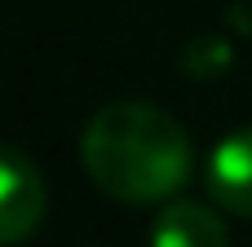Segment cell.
I'll use <instances>...</instances> for the list:
<instances>
[{"label": "cell", "instance_id": "cell-1", "mask_svg": "<svg viewBox=\"0 0 252 247\" xmlns=\"http://www.w3.org/2000/svg\"><path fill=\"white\" fill-rule=\"evenodd\" d=\"M93 186L120 203H168L195 172L190 133L151 102L102 106L80 137Z\"/></svg>", "mask_w": 252, "mask_h": 247}, {"label": "cell", "instance_id": "cell-2", "mask_svg": "<svg viewBox=\"0 0 252 247\" xmlns=\"http://www.w3.org/2000/svg\"><path fill=\"white\" fill-rule=\"evenodd\" d=\"M44 181H40V168L0 146V247H18L22 239H31L44 221Z\"/></svg>", "mask_w": 252, "mask_h": 247}, {"label": "cell", "instance_id": "cell-3", "mask_svg": "<svg viewBox=\"0 0 252 247\" xmlns=\"http://www.w3.org/2000/svg\"><path fill=\"white\" fill-rule=\"evenodd\" d=\"M204 186L217 208L252 217V128H235L213 146L204 164Z\"/></svg>", "mask_w": 252, "mask_h": 247}, {"label": "cell", "instance_id": "cell-4", "mask_svg": "<svg viewBox=\"0 0 252 247\" xmlns=\"http://www.w3.org/2000/svg\"><path fill=\"white\" fill-rule=\"evenodd\" d=\"M151 247H230L226 221L204 203H164L151 225Z\"/></svg>", "mask_w": 252, "mask_h": 247}]
</instances>
